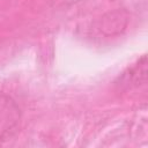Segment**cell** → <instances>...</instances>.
<instances>
[{
  "label": "cell",
  "mask_w": 148,
  "mask_h": 148,
  "mask_svg": "<svg viewBox=\"0 0 148 148\" xmlns=\"http://www.w3.org/2000/svg\"><path fill=\"white\" fill-rule=\"evenodd\" d=\"M20 117V109L15 101L0 92V140L18 124Z\"/></svg>",
  "instance_id": "obj_1"
}]
</instances>
